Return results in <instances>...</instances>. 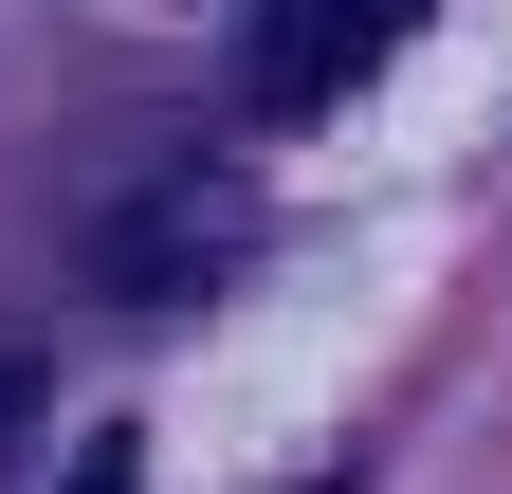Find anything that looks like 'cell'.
<instances>
[{
  "instance_id": "obj_4",
  "label": "cell",
  "mask_w": 512,
  "mask_h": 494,
  "mask_svg": "<svg viewBox=\"0 0 512 494\" xmlns=\"http://www.w3.org/2000/svg\"><path fill=\"white\" fill-rule=\"evenodd\" d=\"M74 494H147V476H128V440H92V458H74Z\"/></svg>"
},
{
  "instance_id": "obj_1",
  "label": "cell",
  "mask_w": 512,
  "mask_h": 494,
  "mask_svg": "<svg viewBox=\"0 0 512 494\" xmlns=\"http://www.w3.org/2000/svg\"><path fill=\"white\" fill-rule=\"evenodd\" d=\"M220 257H256V183L238 165H165V183H128V202L92 220V293H202Z\"/></svg>"
},
{
  "instance_id": "obj_3",
  "label": "cell",
  "mask_w": 512,
  "mask_h": 494,
  "mask_svg": "<svg viewBox=\"0 0 512 494\" xmlns=\"http://www.w3.org/2000/svg\"><path fill=\"white\" fill-rule=\"evenodd\" d=\"M0 440H37V348H0Z\"/></svg>"
},
{
  "instance_id": "obj_2",
  "label": "cell",
  "mask_w": 512,
  "mask_h": 494,
  "mask_svg": "<svg viewBox=\"0 0 512 494\" xmlns=\"http://www.w3.org/2000/svg\"><path fill=\"white\" fill-rule=\"evenodd\" d=\"M421 37V0H256V110H330V92H366L384 55Z\"/></svg>"
}]
</instances>
